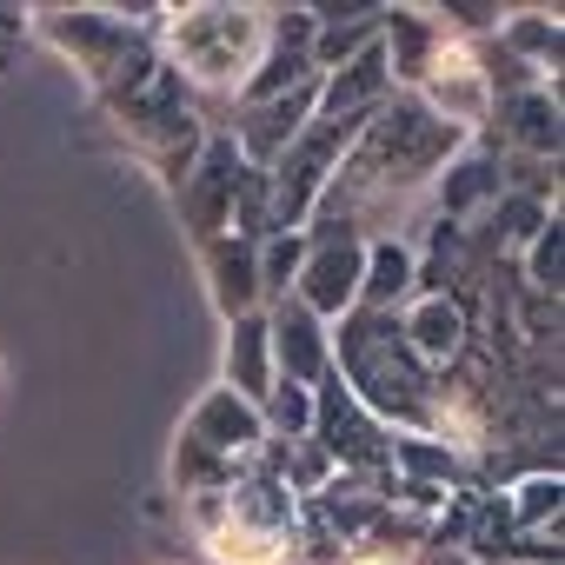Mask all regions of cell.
Segmentation results:
<instances>
[{
  "mask_svg": "<svg viewBox=\"0 0 565 565\" xmlns=\"http://www.w3.org/2000/svg\"><path fill=\"white\" fill-rule=\"evenodd\" d=\"M452 153H466V134L446 127L439 114H426L419 94H393L360 127V140L347 147V160L327 180L313 220H340V226H353L360 213L366 220H386L406 193H419L426 180H439Z\"/></svg>",
  "mask_w": 565,
  "mask_h": 565,
  "instance_id": "6da1fadb",
  "label": "cell"
},
{
  "mask_svg": "<svg viewBox=\"0 0 565 565\" xmlns=\"http://www.w3.org/2000/svg\"><path fill=\"white\" fill-rule=\"evenodd\" d=\"M333 373L347 380V393L393 433H419L433 426V406H439V386H433V366H419V353L406 347L399 320L393 313H366L353 307L340 340H333Z\"/></svg>",
  "mask_w": 565,
  "mask_h": 565,
  "instance_id": "7a4b0ae2",
  "label": "cell"
},
{
  "mask_svg": "<svg viewBox=\"0 0 565 565\" xmlns=\"http://www.w3.org/2000/svg\"><path fill=\"white\" fill-rule=\"evenodd\" d=\"M167 67L186 87L206 94H239L266 54V8H226V0H200V8H173L160 21Z\"/></svg>",
  "mask_w": 565,
  "mask_h": 565,
  "instance_id": "3957f363",
  "label": "cell"
},
{
  "mask_svg": "<svg viewBox=\"0 0 565 565\" xmlns=\"http://www.w3.org/2000/svg\"><path fill=\"white\" fill-rule=\"evenodd\" d=\"M107 114H114V127L127 134V147H140V153L160 167V180L180 193V180L193 173V160H200V147H206V127H200V114H193V100H186V81L160 61L140 87H127L120 100H107Z\"/></svg>",
  "mask_w": 565,
  "mask_h": 565,
  "instance_id": "277c9868",
  "label": "cell"
},
{
  "mask_svg": "<svg viewBox=\"0 0 565 565\" xmlns=\"http://www.w3.org/2000/svg\"><path fill=\"white\" fill-rule=\"evenodd\" d=\"M41 34L87 74V87L100 94V107L120 100L127 87H140V81L160 67L153 41H147L140 28H127L114 8H47V14H41Z\"/></svg>",
  "mask_w": 565,
  "mask_h": 565,
  "instance_id": "5b68a950",
  "label": "cell"
},
{
  "mask_svg": "<svg viewBox=\"0 0 565 565\" xmlns=\"http://www.w3.org/2000/svg\"><path fill=\"white\" fill-rule=\"evenodd\" d=\"M307 439L327 452V466H340V472H353V479H366L380 492L393 486V433L347 393L340 373H327L313 386V433Z\"/></svg>",
  "mask_w": 565,
  "mask_h": 565,
  "instance_id": "8992f818",
  "label": "cell"
},
{
  "mask_svg": "<svg viewBox=\"0 0 565 565\" xmlns=\"http://www.w3.org/2000/svg\"><path fill=\"white\" fill-rule=\"evenodd\" d=\"M360 273H366V233L340 220H313L307 233V266L294 279V300L313 320H347L360 307Z\"/></svg>",
  "mask_w": 565,
  "mask_h": 565,
  "instance_id": "52a82bcc",
  "label": "cell"
},
{
  "mask_svg": "<svg viewBox=\"0 0 565 565\" xmlns=\"http://www.w3.org/2000/svg\"><path fill=\"white\" fill-rule=\"evenodd\" d=\"M419 100H426V114H439L446 127H459V134H472V127H486L492 120V87H486V54L472 47V41H439V54L426 61V74H419V87H413Z\"/></svg>",
  "mask_w": 565,
  "mask_h": 565,
  "instance_id": "ba28073f",
  "label": "cell"
},
{
  "mask_svg": "<svg viewBox=\"0 0 565 565\" xmlns=\"http://www.w3.org/2000/svg\"><path fill=\"white\" fill-rule=\"evenodd\" d=\"M239 180H246V160H239L233 134H206L193 173L180 180V213H186V226H193L200 246L220 239V233H233V193H239Z\"/></svg>",
  "mask_w": 565,
  "mask_h": 565,
  "instance_id": "9c48e42d",
  "label": "cell"
},
{
  "mask_svg": "<svg viewBox=\"0 0 565 565\" xmlns=\"http://www.w3.org/2000/svg\"><path fill=\"white\" fill-rule=\"evenodd\" d=\"M313 107H320V74L300 81V87H287V94H273V100H259V107H239V120H233V147H239V160L266 173L279 153L300 140V127L313 120Z\"/></svg>",
  "mask_w": 565,
  "mask_h": 565,
  "instance_id": "30bf717a",
  "label": "cell"
},
{
  "mask_svg": "<svg viewBox=\"0 0 565 565\" xmlns=\"http://www.w3.org/2000/svg\"><path fill=\"white\" fill-rule=\"evenodd\" d=\"M266 340H273V373L287 380V386H320L333 373V333L294 294L266 307Z\"/></svg>",
  "mask_w": 565,
  "mask_h": 565,
  "instance_id": "8fae6325",
  "label": "cell"
},
{
  "mask_svg": "<svg viewBox=\"0 0 565 565\" xmlns=\"http://www.w3.org/2000/svg\"><path fill=\"white\" fill-rule=\"evenodd\" d=\"M180 439L206 446V452H213V459H226V466H246V459H259L266 426H259V406H246L239 393L213 386V393L186 413V433H180Z\"/></svg>",
  "mask_w": 565,
  "mask_h": 565,
  "instance_id": "7c38bea8",
  "label": "cell"
},
{
  "mask_svg": "<svg viewBox=\"0 0 565 565\" xmlns=\"http://www.w3.org/2000/svg\"><path fill=\"white\" fill-rule=\"evenodd\" d=\"M200 259H206V294H213V307H220L226 320L259 313V246H253V239L220 233V239L200 246Z\"/></svg>",
  "mask_w": 565,
  "mask_h": 565,
  "instance_id": "4fadbf2b",
  "label": "cell"
},
{
  "mask_svg": "<svg viewBox=\"0 0 565 565\" xmlns=\"http://www.w3.org/2000/svg\"><path fill=\"white\" fill-rule=\"evenodd\" d=\"M399 333L419 353V366H452L466 353V333L472 327H466V307L452 294H439V300H413V313L399 320Z\"/></svg>",
  "mask_w": 565,
  "mask_h": 565,
  "instance_id": "5bb4252c",
  "label": "cell"
},
{
  "mask_svg": "<svg viewBox=\"0 0 565 565\" xmlns=\"http://www.w3.org/2000/svg\"><path fill=\"white\" fill-rule=\"evenodd\" d=\"M273 340H266V313H239L226 333V393H239L246 406H259L273 393Z\"/></svg>",
  "mask_w": 565,
  "mask_h": 565,
  "instance_id": "9a60e30c",
  "label": "cell"
},
{
  "mask_svg": "<svg viewBox=\"0 0 565 565\" xmlns=\"http://www.w3.org/2000/svg\"><path fill=\"white\" fill-rule=\"evenodd\" d=\"M413 266H419L413 239H399V233H380V239H366L360 307H366V313H393V307H399V300L413 294Z\"/></svg>",
  "mask_w": 565,
  "mask_h": 565,
  "instance_id": "2e32d148",
  "label": "cell"
},
{
  "mask_svg": "<svg viewBox=\"0 0 565 565\" xmlns=\"http://www.w3.org/2000/svg\"><path fill=\"white\" fill-rule=\"evenodd\" d=\"M499 134L512 140V147H525V153H558V100H552V87H525V94H499Z\"/></svg>",
  "mask_w": 565,
  "mask_h": 565,
  "instance_id": "e0dca14e",
  "label": "cell"
},
{
  "mask_svg": "<svg viewBox=\"0 0 565 565\" xmlns=\"http://www.w3.org/2000/svg\"><path fill=\"white\" fill-rule=\"evenodd\" d=\"M499 186H505L499 153H452L446 173H439V220H459V213L499 200Z\"/></svg>",
  "mask_w": 565,
  "mask_h": 565,
  "instance_id": "ac0fdd59",
  "label": "cell"
},
{
  "mask_svg": "<svg viewBox=\"0 0 565 565\" xmlns=\"http://www.w3.org/2000/svg\"><path fill=\"white\" fill-rule=\"evenodd\" d=\"M259 426H266V439H279V446L307 439V433H313V386L273 380V393L259 399Z\"/></svg>",
  "mask_w": 565,
  "mask_h": 565,
  "instance_id": "d6986e66",
  "label": "cell"
},
{
  "mask_svg": "<svg viewBox=\"0 0 565 565\" xmlns=\"http://www.w3.org/2000/svg\"><path fill=\"white\" fill-rule=\"evenodd\" d=\"M558 499H565L558 472H532V479H519V486L505 492L512 532H545V525H558Z\"/></svg>",
  "mask_w": 565,
  "mask_h": 565,
  "instance_id": "ffe728a7",
  "label": "cell"
},
{
  "mask_svg": "<svg viewBox=\"0 0 565 565\" xmlns=\"http://www.w3.org/2000/svg\"><path fill=\"white\" fill-rule=\"evenodd\" d=\"M300 266H307V233H266L259 239V294L287 300L294 279H300Z\"/></svg>",
  "mask_w": 565,
  "mask_h": 565,
  "instance_id": "44dd1931",
  "label": "cell"
},
{
  "mask_svg": "<svg viewBox=\"0 0 565 565\" xmlns=\"http://www.w3.org/2000/svg\"><path fill=\"white\" fill-rule=\"evenodd\" d=\"M558 246H565V226H558V213L525 239V279H532V294L539 300H558Z\"/></svg>",
  "mask_w": 565,
  "mask_h": 565,
  "instance_id": "7402d4cb",
  "label": "cell"
},
{
  "mask_svg": "<svg viewBox=\"0 0 565 565\" xmlns=\"http://www.w3.org/2000/svg\"><path fill=\"white\" fill-rule=\"evenodd\" d=\"M21 41H28V14L21 8H0V74H8V61H14Z\"/></svg>",
  "mask_w": 565,
  "mask_h": 565,
  "instance_id": "603a6c76",
  "label": "cell"
},
{
  "mask_svg": "<svg viewBox=\"0 0 565 565\" xmlns=\"http://www.w3.org/2000/svg\"><path fill=\"white\" fill-rule=\"evenodd\" d=\"M353 565H393V558H386V552H360Z\"/></svg>",
  "mask_w": 565,
  "mask_h": 565,
  "instance_id": "cb8c5ba5",
  "label": "cell"
}]
</instances>
